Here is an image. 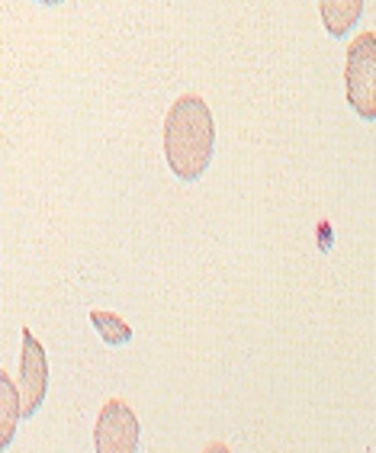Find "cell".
I'll return each instance as SVG.
<instances>
[{"mask_svg": "<svg viewBox=\"0 0 376 453\" xmlns=\"http://www.w3.org/2000/svg\"><path fill=\"white\" fill-rule=\"evenodd\" d=\"M216 149V122L206 100L196 94L177 96L165 116V157L177 180H200Z\"/></svg>", "mask_w": 376, "mask_h": 453, "instance_id": "1", "label": "cell"}, {"mask_svg": "<svg viewBox=\"0 0 376 453\" xmlns=\"http://www.w3.org/2000/svg\"><path fill=\"white\" fill-rule=\"evenodd\" d=\"M344 84L348 104L360 119H376V33L354 35L344 61Z\"/></svg>", "mask_w": 376, "mask_h": 453, "instance_id": "2", "label": "cell"}, {"mask_svg": "<svg viewBox=\"0 0 376 453\" xmlns=\"http://www.w3.org/2000/svg\"><path fill=\"white\" fill-rule=\"evenodd\" d=\"M45 393H49V357H45L42 341L29 328H23V344H19V421L33 418L42 409Z\"/></svg>", "mask_w": 376, "mask_h": 453, "instance_id": "3", "label": "cell"}, {"mask_svg": "<svg viewBox=\"0 0 376 453\" xmlns=\"http://www.w3.org/2000/svg\"><path fill=\"white\" fill-rule=\"evenodd\" d=\"M142 427L135 411L123 399H106L94 425V450L96 453H135L139 450Z\"/></svg>", "mask_w": 376, "mask_h": 453, "instance_id": "4", "label": "cell"}, {"mask_svg": "<svg viewBox=\"0 0 376 453\" xmlns=\"http://www.w3.org/2000/svg\"><path fill=\"white\" fill-rule=\"evenodd\" d=\"M318 13H322V27L334 39L354 33L364 13V0H318Z\"/></svg>", "mask_w": 376, "mask_h": 453, "instance_id": "5", "label": "cell"}, {"mask_svg": "<svg viewBox=\"0 0 376 453\" xmlns=\"http://www.w3.org/2000/svg\"><path fill=\"white\" fill-rule=\"evenodd\" d=\"M19 425V389L13 386L7 370H0V450L13 444Z\"/></svg>", "mask_w": 376, "mask_h": 453, "instance_id": "6", "label": "cell"}, {"mask_svg": "<svg viewBox=\"0 0 376 453\" xmlns=\"http://www.w3.org/2000/svg\"><path fill=\"white\" fill-rule=\"evenodd\" d=\"M90 325H94L96 334H100L110 348H119V344H129L132 341V328L113 312H100V309H94V312H90Z\"/></svg>", "mask_w": 376, "mask_h": 453, "instance_id": "7", "label": "cell"}, {"mask_svg": "<svg viewBox=\"0 0 376 453\" xmlns=\"http://www.w3.org/2000/svg\"><path fill=\"white\" fill-rule=\"evenodd\" d=\"M35 4H45V7H58L62 0H35Z\"/></svg>", "mask_w": 376, "mask_h": 453, "instance_id": "8", "label": "cell"}]
</instances>
